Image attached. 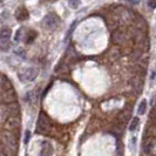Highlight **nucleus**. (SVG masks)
I'll list each match as a JSON object with an SVG mask.
<instances>
[{"label": "nucleus", "mask_w": 156, "mask_h": 156, "mask_svg": "<svg viewBox=\"0 0 156 156\" xmlns=\"http://www.w3.org/2000/svg\"><path fill=\"white\" fill-rule=\"evenodd\" d=\"M35 38H36V32L30 31V33H28V35H27V39H26V42H27V44H32V42L34 41Z\"/></svg>", "instance_id": "nucleus-15"}, {"label": "nucleus", "mask_w": 156, "mask_h": 156, "mask_svg": "<svg viewBox=\"0 0 156 156\" xmlns=\"http://www.w3.org/2000/svg\"><path fill=\"white\" fill-rule=\"evenodd\" d=\"M17 101V95L14 92V88L8 89V90H1V102L3 105H9V103H14Z\"/></svg>", "instance_id": "nucleus-6"}, {"label": "nucleus", "mask_w": 156, "mask_h": 156, "mask_svg": "<svg viewBox=\"0 0 156 156\" xmlns=\"http://www.w3.org/2000/svg\"><path fill=\"white\" fill-rule=\"evenodd\" d=\"M121 1H127V3H129V4L135 5V4H139L140 0H121Z\"/></svg>", "instance_id": "nucleus-20"}, {"label": "nucleus", "mask_w": 156, "mask_h": 156, "mask_svg": "<svg viewBox=\"0 0 156 156\" xmlns=\"http://www.w3.org/2000/svg\"><path fill=\"white\" fill-rule=\"evenodd\" d=\"M28 12H27V9H26L25 7H20L18 11H17V13H15V18L19 20V21H24V20H26L28 18Z\"/></svg>", "instance_id": "nucleus-9"}, {"label": "nucleus", "mask_w": 156, "mask_h": 156, "mask_svg": "<svg viewBox=\"0 0 156 156\" xmlns=\"http://www.w3.org/2000/svg\"><path fill=\"white\" fill-rule=\"evenodd\" d=\"M30 139H31V133H30V130H26V133H25V143L26 145L28 143Z\"/></svg>", "instance_id": "nucleus-18"}, {"label": "nucleus", "mask_w": 156, "mask_h": 156, "mask_svg": "<svg viewBox=\"0 0 156 156\" xmlns=\"http://www.w3.org/2000/svg\"><path fill=\"white\" fill-rule=\"evenodd\" d=\"M80 0H68V5H69V7L71 8H73V9H76V8H79V6H80Z\"/></svg>", "instance_id": "nucleus-16"}, {"label": "nucleus", "mask_w": 156, "mask_h": 156, "mask_svg": "<svg viewBox=\"0 0 156 156\" xmlns=\"http://www.w3.org/2000/svg\"><path fill=\"white\" fill-rule=\"evenodd\" d=\"M139 123H140V119H139V118H133L130 124H129V130H130V132L136 130V128H137Z\"/></svg>", "instance_id": "nucleus-13"}, {"label": "nucleus", "mask_w": 156, "mask_h": 156, "mask_svg": "<svg viewBox=\"0 0 156 156\" xmlns=\"http://www.w3.org/2000/svg\"><path fill=\"white\" fill-rule=\"evenodd\" d=\"M4 127L6 130L17 134L18 132H20V127H21L20 118L19 116H9L4 121Z\"/></svg>", "instance_id": "nucleus-2"}, {"label": "nucleus", "mask_w": 156, "mask_h": 156, "mask_svg": "<svg viewBox=\"0 0 156 156\" xmlns=\"http://www.w3.org/2000/svg\"><path fill=\"white\" fill-rule=\"evenodd\" d=\"M49 119L45 113H40L39 115V119L36 121V133L39 134H47V132L49 130Z\"/></svg>", "instance_id": "nucleus-3"}, {"label": "nucleus", "mask_w": 156, "mask_h": 156, "mask_svg": "<svg viewBox=\"0 0 156 156\" xmlns=\"http://www.w3.org/2000/svg\"><path fill=\"white\" fill-rule=\"evenodd\" d=\"M53 154V146L50 145V142L48 141H44L41 145V150L39 156H52Z\"/></svg>", "instance_id": "nucleus-7"}, {"label": "nucleus", "mask_w": 156, "mask_h": 156, "mask_svg": "<svg viewBox=\"0 0 156 156\" xmlns=\"http://www.w3.org/2000/svg\"><path fill=\"white\" fill-rule=\"evenodd\" d=\"M148 5H149V7H151L154 9L156 7V0H148Z\"/></svg>", "instance_id": "nucleus-19"}, {"label": "nucleus", "mask_w": 156, "mask_h": 156, "mask_svg": "<svg viewBox=\"0 0 156 156\" xmlns=\"http://www.w3.org/2000/svg\"><path fill=\"white\" fill-rule=\"evenodd\" d=\"M11 47V41L9 40H0V49L3 52H6Z\"/></svg>", "instance_id": "nucleus-14"}, {"label": "nucleus", "mask_w": 156, "mask_h": 156, "mask_svg": "<svg viewBox=\"0 0 156 156\" xmlns=\"http://www.w3.org/2000/svg\"><path fill=\"white\" fill-rule=\"evenodd\" d=\"M146 110H147V101H146V100H142V101L140 102V105H139L137 113H139L140 115H143V114L146 113Z\"/></svg>", "instance_id": "nucleus-12"}, {"label": "nucleus", "mask_w": 156, "mask_h": 156, "mask_svg": "<svg viewBox=\"0 0 156 156\" xmlns=\"http://www.w3.org/2000/svg\"><path fill=\"white\" fill-rule=\"evenodd\" d=\"M11 39V30L8 27H3L0 32V40H9Z\"/></svg>", "instance_id": "nucleus-11"}, {"label": "nucleus", "mask_w": 156, "mask_h": 156, "mask_svg": "<svg viewBox=\"0 0 156 156\" xmlns=\"http://www.w3.org/2000/svg\"><path fill=\"white\" fill-rule=\"evenodd\" d=\"M8 89H13L12 82L9 79H7L6 75H3L1 77V90H8Z\"/></svg>", "instance_id": "nucleus-10"}, {"label": "nucleus", "mask_w": 156, "mask_h": 156, "mask_svg": "<svg viewBox=\"0 0 156 156\" xmlns=\"http://www.w3.org/2000/svg\"><path fill=\"white\" fill-rule=\"evenodd\" d=\"M18 140L14 133L3 130L1 133V154L4 156H17L18 154Z\"/></svg>", "instance_id": "nucleus-1"}, {"label": "nucleus", "mask_w": 156, "mask_h": 156, "mask_svg": "<svg viewBox=\"0 0 156 156\" xmlns=\"http://www.w3.org/2000/svg\"><path fill=\"white\" fill-rule=\"evenodd\" d=\"M38 74H39V72H38L36 68L30 67V68H26V69L21 71L18 74V76H19L20 81H22V82H30V81H33L35 79V77L38 76Z\"/></svg>", "instance_id": "nucleus-5"}, {"label": "nucleus", "mask_w": 156, "mask_h": 156, "mask_svg": "<svg viewBox=\"0 0 156 156\" xmlns=\"http://www.w3.org/2000/svg\"><path fill=\"white\" fill-rule=\"evenodd\" d=\"M21 36H22V30H18L17 31V34H15V38H14V40L18 42L21 40Z\"/></svg>", "instance_id": "nucleus-17"}, {"label": "nucleus", "mask_w": 156, "mask_h": 156, "mask_svg": "<svg viewBox=\"0 0 156 156\" xmlns=\"http://www.w3.org/2000/svg\"><path fill=\"white\" fill-rule=\"evenodd\" d=\"M112 39H113V41L115 44H123L126 40H127V38H126V33L122 32V31H116L113 33L112 35Z\"/></svg>", "instance_id": "nucleus-8"}, {"label": "nucleus", "mask_w": 156, "mask_h": 156, "mask_svg": "<svg viewBox=\"0 0 156 156\" xmlns=\"http://www.w3.org/2000/svg\"><path fill=\"white\" fill-rule=\"evenodd\" d=\"M61 20L60 18L58 17V14H55V13H48V14L45 17L44 19V24H45V27L47 30H50V31H53L55 30L56 27H59V25H60Z\"/></svg>", "instance_id": "nucleus-4"}]
</instances>
